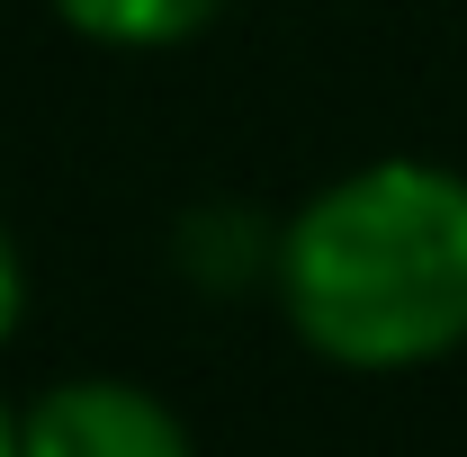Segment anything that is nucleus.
Returning a JSON list of instances; mask_svg holds the SVG:
<instances>
[{"label": "nucleus", "instance_id": "nucleus-5", "mask_svg": "<svg viewBox=\"0 0 467 457\" xmlns=\"http://www.w3.org/2000/svg\"><path fill=\"white\" fill-rule=\"evenodd\" d=\"M0 457H18V412H0Z\"/></svg>", "mask_w": 467, "mask_h": 457}, {"label": "nucleus", "instance_id": "nucleus-3", "mask_svg": "<svg viewBox=\"0 0 467 457\" xmlns=\"http://www.w3.org/2000/svg\"><path fill=\"white\" fill-rule=\"evenodd\" d=\"M225 0H55V18L90 46H126V55H153V46H180L216 18Z\"/></svg>", "mask_w": 467, "mask_h": 457}, {"label": "nucleus", "instance_id": "nucleus-4", "mask_svg": "<svg viewBox=\"0 0 467 457\" xmlns=\"http://www.w3.org/2000/svg\"><path fill=\"white\" fill-rule=\"evenodd\" d=\"M18 314H27V269H18V242L0 225V341L18 332Z\"/></svg>", "mask_w": 467, "mask_h": 457}, {"label": "nucleus", "instance_id": "nucleus-2", "mask_svg": "<svg viewBox=\"0 0 467 457\" xmlns=\"http://www.w3.org/2000/svg\"><path fill=\"white\" fill-rule=\"evenodd\" d=\"M18 457H198L180 412L126 377H72L18 412Z\"/></svg>", "mask_w": 467, "mask_h": 457}, {"label": "nucleus", "instance_id": "nucleus-1", "mask_svg": "<svg viewBox=\"0 0 467 457\" xmlns=\"http://www.w3.org/2000/svg\"><path fill=\"white\" fill-rule=\"evenodd\" d=\"M279 305L333 368L387 377L467 341V179L441 162H368L296 207Z\"/></svg>", "mask_w": 467, "mask_h": 457}]
</instances>
